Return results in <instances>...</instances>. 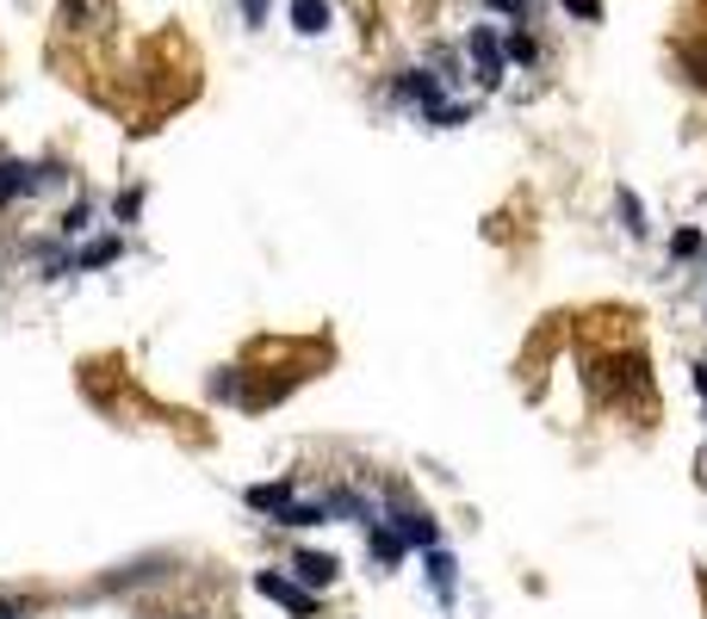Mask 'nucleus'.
Here are the masks:
<instances>
[{"instance_id": "nucleus-15", "label": "nucleus", "mask_w": 707, "mask_h": 619, "mask_svg": "<svg viewBox=\"0 0 707 619\" xmlns=\"http://www.w3.org/2000/svg\"><path fill=\"white\" fill-rule=\"evenodd\" d=\"M614 204H621V223H627V230H633V235H645V204H640V199H633L627 186H621V192H614Z\"/></svg>"}, {"instance_id": "nucleus-24", "label": "nucleus", "mask_w": 707, "mask_h": 619, "mask_svg": "<svg viewBox=\"0 0 707 619\" xmlns=\"http://www.w3.org/2000/svg\"><path fill=\"white\" fill-rule=\"evenodd\" d=\"M0 619H25V607H19V601H0Z\"/></svg>"}, {"instance_id": "nucleus-17", "label": "nucleus", "mask_w": 707, "mask_h": 619, "mask_svg": "<svg viewBox=\"0 0 707 619\" xmlns=\"http://www.w3.org/2000/svg\"><path fill=\"white\" fill-rule=\"evenodd\" d=\"M423 118H428V124H440V130H454V124H466V118H471V106H447V99H440V106H428Z\"/></svg>"}, {"instance_id": "nucleus-8", "label": "nucleus", "mask_w": 707, "mask_h": 619, "mask_svg": "<svg viewBox=\"0 0 707 619\" xmlns=\"http://www.w3.org/2000/svg\"><path fill=\"white\" fill-rule=\"evenodd\" d=\"M397 99H404V106H440V81L428 75V69H409L404 81H397Z\"/></svg>"}, {"instance_id": "nucleus-3", "label": "nucleus", "mask_w": 707, "mask_h": 619, "mask_svg": "<svg viewBox=\"0 0 707 619\" xmlns=\"http://www.w3.org/2000/svg\"><path fill=\"white\" fill-rule=\"evenodd\" d=\"M50 180H63V174L56 168H25V161H0V204L25 199V192H38V186H50Z\"/></svg>"}, {"instance_id": "nucleus-14", "label": "nucleus", "mask_w": 707, "mask_h": 619, "mask_svg": "<svg viewBox=\"0 0 707 619\" xmlns=\"http://www.w3.org/2000/svg\"><path fill=\"white\" fill-rule=\"evenodd\" d=\"M280 521H285V526H323V521H330V508H323V502H292Z\"/></svg>"}, {"instance_id": "nucleus-4", "label": "nucleus", "mask_w": 707, "mask_h": 619, "mask_svg": "<svg viewBox=\"0 0 707 619\" xmlns=\"http://www.w3.org/2000/svg\"><path fill=\"white\" fill-rule=\"evenodd\" d=\"M602 371H614V378H609L614 397H652V378H645V359L640 354H614Z\"/></svg>"}, {"instance_id": "nucleus-23", "label": "nucleus", "mask_w": 707, "mask_h": 619, "mask_svg": "<svg viewBox=\"0 0 707 619\" xmlns=\"http://www.w3.org/2000/svg\"><path fill=\"white\" fill-rule=\"evenodd\" d=\"M490 13H521V7H528V0H485Z\"/></svg>"}, {"instance_id": "nucleus-10", "label": "nucleus", "mask_w": 707, "mask_h": 619, "mask_svg": "<svg viewBox=\"0 0 707 619\" xmlns=\"http://www.w3.org/2000/svg\"><path fill=\"white\" fill-rule=\"evenodd\" d=\"M292 31L299 38H323L330 31V0H292Z\"/></svg>"}, {"instance_id": "nucleus-13", "label": "nucleus", "mask_w": 707, "mask_h": 619, "mask_svg": "<svg viewBox=\"0 0 707 619\" xmlns=\"http://www.w3.org/2000/svg\"><path fill=\"white\" fill-rule=\"evenodd\" d=\"M503 56L516 62V69H534V62H540V44L528 38V31H509V38H503Z\"/></svg>"}, {"instance_id": "nucleus-2", "label": "nucleus", "mask_w": 707, "mask_h": 619, "mask_svg": "<svg viewBox=\"0 0 707 619\" xmlns=\"http://www.w3.org/2000/svg\"><path fill=\"white\" fill-rule=\"evenodd\" d=\"M466 50H471V75H478V87H503V75H509V56H503V38L490 25H478L466 38Z\"/></svg>"}, {"instance_id": "nucleus-7", "label": "nucleus", "mask_w": 707, "mask_h": 619, "mask_svg": "<svg viewBox=\"0 0 707 619\" xmlns=\"http://www.w3.org/2000/svg\"><path fill=\"white\" fill-rule=\"evenodd\" d=\"M242 502H249L254 514H273V521H280L285 508H292V478H273V483H254L249 495H242Z\"/></svg>"}, {"instance_id": "nucleus-21", "label": "nucleus", "mask_w": 707, "mask_h": 619, "mask_svg": "<svg viewBox=\"0 0 707 619\" xmlns=\"http://www.w3.org/2000/svg\"><path fill=\"white\" fill-rule=\"evenodd\" d=\"M565 7H571V13H578V19H590V25H596V19H602V0H565Z\"/></svg>"}, {"instance_id": "nucleus-20", "label": "nucleus", "mask_w": 707, "mask_h": 619, "mask_svg": "<svg viewBox=\"0 0 707 619\" xmlns=\"http://www.w3.org/2000/svg\"><path fill=\"white\" fill-rule=\"evenodd\" d=\"M137 211H143V192H118V199H112V217H118V223H131Z\"/></svg>"}, {"instance_id": "nucleus-11", "label": "nucleus", "mask_w": 707, "mask_h": 619, "mask_svg": "<svg viewBox=\"0 0 707 619\" xmlns=\"http://www.w3.org/2000/svg\"><path fill=\"white\" fill-rule=\"evenodd\" d=\"M366 552H373V564H397V557H404L409 545H404V533H397L392 521H378L373 533H366Z\"/></svg>"}, {"instance_id": "nucleus-22", "label": "nucleus", "mask_w": 707, "mask_h": 619, "mask_svg": "<svg viewBox=\"0 0 707 619\" xmlns=\"http://www.w3.org/2000/svg\"><path fill=\"white\" fill-rule=\"evenodd\" d=\"M268 7H273V0H242V19H249V25H261V19H268Z\"/></svg>"}, {"instance_id": "nucleus-18", "label": "nucleus", "mask_w": 707, "mask_h": 619, "mask_svg": "<svg viewBox=\"0 0 707 619\" xmlns=\"http://www.w3.org/2000/svg\"><path fill=\"white\" fill-rule=\"evenodd\" d=\"M701 254V230H676L670 235V261H695Z\"/></svg>"}, {"instance_id": "nucleus-9", "label": "nucleus", "mask_w": 707, "mask_h": 619, "mask_svg": "<svg viewBox=\"0 0 707 619\" xmlns=\"http://www.w3.org/2000/svg\"><path fill=\"white\" fill-rule=\"evenodd\" d=\"M423 564H428V583H435V595H440V601H454V595H459V564L440 552V545H435V552H423Z\"/></svg>"}, {"instance_id": "nucleus-1", "label": "nucleus", "mask_w": 707, "mask_h": 619, "mask_svg": "<svg viewBox=\"0 0 707 619\" xmlns=\"http://www.w3.org/2000/svg\"><path fill=\"white\" fill-rule=\"evenodd\" d=\"M254 595H268L273 607H285L292 619H316V595L285 570H254Z\"/></svg>"}, {"instance_id": "nucleus-19", "label": "nucleus", "mask_w": 707, "mask_h": 619, "mask_svg": "<svg viewBox=\"0 0 707 619\" xmlns=\"http://www.w3.org/2000/svg\"><path fill=\"white\" fill-rule=\"evenodd\" d=\"M87 223H94V204H87V199L63 211V235H87Z\"/></svg>"}, {"instance_id": "nucleus-12", "label": "nucleus", "mask_w": 707, "mask_h": 619, "mask_svg": "<svg viewBox=\"0 0 707 619\" xmlns=\"http://www.w3.org/2000/svg\"><path fill=\"white\" fill-rule=\"evenodd\" d=\"M118 254H125V242H118V235H100V242L75 248V273H94V266H112Z\"/></svg>"}, {"instance_id": "nucleus-16", "label": "nucleus", "mask_w": 707, "mask_h": 619, "mask_svg": "<svg viewBox=\"0 0 707 619\" xmlns=\"http://www.w3.org/2000/svg\"><path fill=\"white\" fill-rule=\"evenodd\" d=\"M683 69H689V81L707 93V44H683Z\"/></svg>"}, {"instance_id": "nucleus-25", "label": "nucleus", "mask_w": 707, "mask_h": 619, "mask_svg": "<svg viewBox=\"0 0 707 619\" xmlns=\"http://www.w3.org/2000/svg\"><path fill=\"white\" fill-rule=\"evenodd\" d=\"M695 390H701V397H707V366H695Z\"/></svg>"}, {"instance_id": "nucleus-6", "label": "nucleus", "mask_w": 707, "mask_h": 619, "mask_svg": "<svg viewBox=\"0 0 707 619\" xmlns=\"http://www.w3.org/2000/svg\"><path fill=\"white\" fill-rule=\"evenodd\" d=\"M292 576L316 595V588H330L335 576H342V557L335 552H292Z\"/></svg>"}, {"instance_id": "nucleus-5", "label": "nucleus", "mask_w": 707, "mask_h": 619, "mask_svg": "<svg viewBox=\"0 0 707 619\" xmlns=\"http://www.w3.org/2000/svg\"><path fill=\"white\" fill-rule=\"evenodd\" d=\"M392 526L404 533L409 552H435V545H440V521H435V514H423V508H397Z\"/></svg>"}]
</instances>
